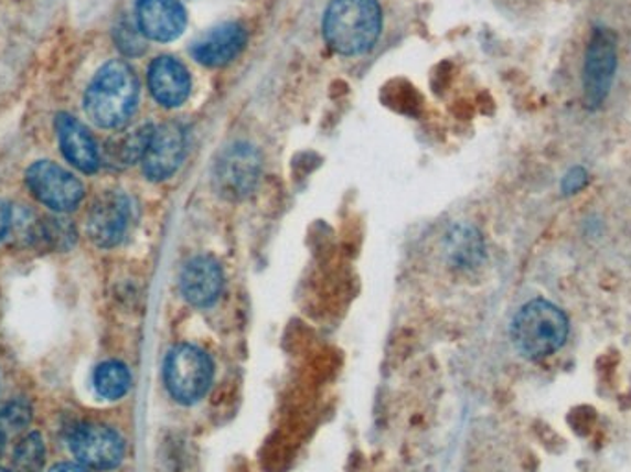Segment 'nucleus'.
<instances>
[{
	"label": "nucleus",
	"mask_w": 631,
	"mask_h": 472,
	"mask_svg": "<svg viewBox=\"0 0 631 472\" xmlns=\"http://www.w3.org/2000/svg\"><path fill=\"white\" fill-rule=\"evenodd\" d=\"M139 104V79L126 62L115 60L95 74L85 90L87 117L100 128L119 130L128 125Z\"/></svg>",
	"instance_id": "1"
},
{
	"label": "nucleus",
	"mask_w": 631,
	"mask_h": 472,
	"mask_svg": "<svg viewBox=\"0 0 631 472\" xmlns=\"http://www.w3.org/2000/svg\"><path fill=\"white\" fill-rule=\"evenodd\" d=\"M383 12L377 0H333L323 19L328 45L342 56H359L377 43Z\"/></svg>",
	"instance_id": "2"
},
{
	"label": "nucleus",
	"mask_w": 631,
	"mask_h": 472,
	"mask_svg": "<svg viewBox=\"0 0 631 472\" xmlns=\"http://www.w3.org/2000/svg\"><path fill=\"white\" fill-rule=\"evenodd\" d=\"M569 336V320L556 304L534 299L518 310L512 323L513 345L518 353L539 361L564 347Z\"/></svg>",
	"instance_id": "3"
},
{
	"label": "nucleus",
	"mask_w": 631,
	"mask_h": 472,
	"mask_svg": "<svg viewBox=\"0 0 631 472\" xmlns=\"http://www.w3.org/2000/svg\"><path fill=\"white\" fill-rule=\"evenodd\" d=\"M164 383L175 400L192 405L207 394L213 383V362L202 348L178 345L164 362Z\"/></svg>",
	"instance_id": "4"
},
{
	"label": "nucleus",
	"mask_w": 631,
	"mask_h": 472,
	"mask_svg": "<svg viewBox=\"0 0 631 472\" xmlns=\"http://www.w3.org/2000/svg\"><path fill=\"white\" fill-rule=\"evenodd\" d=\"M619 65L617 35L609 29L592 30L584 62V95L587 107L598 109L608 98Z\"/></svg>",
	"instance_id": "5"
},
{
	"label": "nucleus",
	"mask_w": 631,
	"mask_h": 472,
	"mask_svg": "<svg viewBox=\"0 0 631 472\" xmlns=\"http://www.w3.org/2000/svg\"><path fill=\"white\" fill-rule=\"evenodd\" d=\"M263 159L252 144L238 142L226 148L215 164V186L227 200H244L259 183Z\"/></svg>",
	"instance_id": "6"
},
{
	"label": "nucleus",
	"mask_w": 631,
	"mask_h": 472,
	"mask_svg": "<svg viewBox=\"0 0 631 472\" xmlns=\"http://www.w3.org/2000/svg\"><path fill=\"white\" fill-rule=\"evenodd\" d=\"M26 185L38 202L57 213H68L84 200V185L52 161H38L26 170Z\"/></svg>",
	"instance_id": "7"
},
{
	"label": "nucleus",
	"mask_w": 631,
	"mask_h": 472,
	"mask_svg": "<svg viewBox=\"0 0 631 472\" xmlns=\"http://www.w3.org/2000/svg\"><path fill=\"white\" fill-rule=\"evenodd\" d=\"M71 450L82 465L96 471H109L125 458V441L114 428L84 425L71 436Z\"/></svg>",
	"instance_id": "8"
},
{
	"label": "nucleus",
	"mask_w": 631,
	"mask_h": 472,
	"mask_svg": "<svg viewBox=\"0 0 631 472\" xmlns=\"http://www.w3.org/2000/svg\"><path fill=\"white\" fill-rule=\"evenodd\" d=\"M131 224V203L122 192L101 194L87 216V233L100 248H115L125 240Z\"/></svg>",
	"instance_id": "9"
},
{
	"label": "nucleus",
	"mask_w": 631,
	"mask_h": 472,
	"mask_svg": "<svg viewBox=\"0 0 631 472\" xmlns=\"http://www.w3.org/2000/svg\"><path fill=\"white\" fill-rule=\"evenodd\" d=\"M186 152V131L178 122H167L153 128L142 158V170L148 180L164 181L180 170Z\"/></svg>",
	"instance_id": "10"
},
{
	"label": "nucleus",
	"mask_w": 631,
	"mask_h": 472,
	"mask_svg": "<svg viewBox=\"0 0 631 472\" xmlns=\"http://www.w3.org/2000/svg\"><path fill=\"white\" fill-rule=\"evenodd\" d=\"M136 12L147 40L169 43L185 32L186 12L180 0H137Z\"/></svg>",
	"instance_id": "11"
},
{
	"label": "nucleus",
	"mask_w": 631,
	"mask_h": 472,
	"mask_svg": "<svg viewBox=\"0 0 631 472\" xmlns=\"http://www.w3.org/2000/svg\"><path fill=\"white\" fill-rule=\"evenodd\" d=\"M180 287L189 303L197 309H205L221 298L224 290V271L213 257H194L181 271Z\"/></svg>",
	"instance_id": "12"
},
{
	"label": "nucleus",
	"mask_w": 631,
	"mask_h": 472,
	"mask_svg": "<svg viewBox=\"0 0 631 472\" xmlns=\"http://www.w3.org/2000/svg\"><path fill=\"white\" fill-rule=\"evenodd\" d=\"M56 131L57 141L68 163L74 164L84 174H93L98 170L100 153L95 139L78 118L71 117L67 112H60L56 117Z\"/></svg>",
	"instance_id": "13"
},
{
	"label": "nucleus",
	"mask_w": 631,
	"mask_h": 472,
	"mask_svg": "<svg viewBox=\"0 0 631 472\" xmlns=\"http://www.w3.org/2000/svg\"><path fill=\"white\" fill-rule=\"evenodd\" d=\"M148 85L161 106L180 107L191 95V74L175 57L161 56L150 65Z\"/></svg>",
	"instance_id": "14"
},
{
	"label": "nucleus",
	"mask_w": 631,
	"mask_h": 472,
	"mask_svg": "<svg viewBox=\"0 0 631 472\" xmlns=\"http://www.w3.org/2000/svg\"><path fill=\"white\" fill-rule=\"evenodd\" d=\"M246 46V32L238 23H224L208 30L192 45V57L205 67H224Z\"/></svg>",
	"instance_id": "15"
},
{
	"label": "nucleus",
	"mask_w": 631,
	"mask_h": 472,
	"mask_svg": "<svg viewBox=\"0 0 631 472\" xmlns=\"http://www.w3.org/2000/svg\"><path fill=\"white\" fill-rule=\"evenodd\" d=\"M153 133V126L145 125L133 130L126 131L122 136H117L108 142L106 147V159L114 167H130L137 161H142L147 152L148 142Z\"/></svg>",
	"instance_id": "16"
},
{
	"label": "nucleus",
	"mask_w": 631,
	"mask_h": 472,
	"mask_svg": "<svg viewBox=\"0 0 631 472\" xmlns=\"http://www.w3.org/2000/svg\"><path fill=\"white\" fill-rule=\"evenodd\" d=\"M93 384H95L96 394L100 395L101 399L119 400L130 389L131 375L125 364L106 362L96 367Z\"/></svg>",
	"instance_id": "17"
},
{
	"label": "nucleus",
	"mask_w": 631,
	"mask_h": 472,
	"mask_svg": "<svg viewBox=\"0 0 631 472\" xmlns=\"http://www.w3.org/2000/svg\"><path fill=\"white\" fill-rule=\"evenodd\" d=\"M32 240L40 248L65 249L74 243V229L67 219L45 218L32 229Z\"/></svg>",
	"instance_id": "18"
},
{
	"label": "nucleus",
	"mask_w": 631,
	"mask_h": 472,
	"mask_svg": "<svg viewBox=\"0 0 631 472\" xmlns=\"http://www.w3.org/2000/svg\"><path fill=\"white\" fill-rule=\"evenodd\" d=\"M45 461V444L38 433L24 438L15 450L18 472H40Z\"/></svg>",
	"instance_id": "19"
},
{
	"label": "nucleus",
	"mask_w": 631,
	"mask_h": 472,
	"mask_svg": "<svg viewBox=\"0 0 631 472\" xmlns=\"http://www.w3.org/2000/svg\"><path fill=\"white\" fill-rule=\"evenodd\" d=\"M117 43H119L120 51L128 54V56H139L145 52V35H142L139 26H131V24H122L117 30Z\"/></svg>",
	"instance_id": "20"
},
{
	"label": "nucleus",
	"mask_w": 631,
	"mask_h": 472,
	"mask_svg": "<svg viewBox=\"0 0 631 472\" xmlns=\"http://www.w3.org/2000/svg\"><path fill=\"white\" fill-rule=\"evenodd\" d=\"M29 419V410L23 405H12L7 411H2L0 430L4 432V428H23Z\"/></svg>",
	"instance_id": "21"
},
{
	"label": "nucleus",
	"mask_w": 631,
	"mask_h": 472,
	"mask_svg": "<svg viewBox=\"0 0 631 472\" xmlns=\"http://www.w3.org/2000/svg\"><path fill=\"white\" fill-rule=\"evenodd\" d=\"M587 185V172L584 169H573L569 174L565 175L564 183H562V189H564V194H576V192L581 191L584 186Z\"/></svg>",
	"instance_id": "22"
},
{
	"label": "nucleus",
	"mask_w": 631,
	"mask_h": 472,
	"mask_svg": "<svg viewBox=\"0 0 631 472\" xmlns=\"http://www.w3.org/2000/svg\"><path fill=\"white\" fill-rule=\"evenodd\" d=\"M12 227V207L4 200H0V240L8 235Z\"/></svg>",
	"instance_id": "23"
},
{
	"label": "nucleus",
	"mask_w": 631,
	"mask_h": 472,
	"mask_svg": "<svg viewBox=\"0 0 631 472\" xmlns=\"http://www.w3.org/2000/svg\"><path fill=\"white\" fill-rule=\"evenodd\" d=\"M51 472H89L82 463L74 465V463H62V465L52 466Z\"/></svg>",
	"instance_id": "24"
},
{
	"label": "nucleus",
	"mask_w": 631,
	"mask_h": 472,
	"mask_svg": "<svg viewBox=\"0 0 631 472\" xmlns=\"http://www.w3.org/2000/svg\"><path fill=\"white\" fill-rule=\"evenodd\" d=\"M2 438H4V433L0 430V450H2Z\"/></svg>",
	"instance_id": "25"
},
{
	"label": "nucleus",
	"mask_w": 631,
	"mask_h": 472,
	"mask_svg": "<svg viewBox=\"0 0 631 472\" xmlns=\"http://www.w3.org/2000/svg\"><path fill=\"white\" fill-rule=\"evenodd\" d=\"M0 472H10V471H7V469H2V466H0Z\"/></svg>",
	"instance_id": "26"
}]
</instances>
